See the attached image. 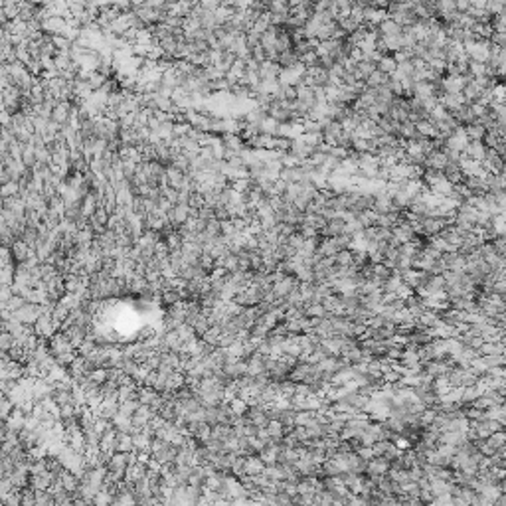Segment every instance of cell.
<instances>
[{
	"label": "cell",
	"mask_w": 506,
	"mask_h": 506,
	"mask_svg": "<svg viewBox=\"0 0 506 506\" xmlns=\"http://www.w3.org/2000/svg\"><path fill=\"white\" fill-rule=\"evenodd\" d=\"M447 140V148L449 150H457V153H465V148L469 146V137H467V133H465V127H459L457 131H455L451 137H447L445 138Z\"/></svg>",
	"instance_id": "1"
},
{
	"label": "cell",
	"mask_w": 506,
	"mask_h": 506,
	"mask_svg": "<svg viewBox=\"0 0 506 506\" xmlns=\"http://www.w3.org/2000/svg\"><path fill=\"white\" fill-rule=\"evenodd\" d=\"M484 155H486V146L481 140H471L469 146L465 148V159L475 161V162H483Z\"/></svg>",
	"instance_id": "2"
},
{
	"label": "cell",
	"mask_w": 506,
	"mask_h": 506,
	"mask_svg": "<svg viewBox=\"0 0 506 506\" xmlns=\"http://www.w3.org/2000/svg\"><path fill=\"white\" fill-rule=\"evenodd\" d=\"M146 477V465H140L138 461H135V463H131L129 467H127V477H125V483L127 484H135V483H138L140 479H144Z\"/></svg>",
	"instance_id": "3"
},
{
	"label": "cell",
	"mask_w": 506,
	"mask_h": 506,
	"mask_svg": "<svg viewBox=\"0 0 506 506\" xmlns=\"http://www.w3.org/2000/svg\"><path fill=\"white\" fill-rule=\"evenodd\" d=\"M265 469H267V465L261 461V457H255V455H251V457H245V473H243V475H249V477L263 475Z\"/></svg>",
	"instance_id": "4"
},
{
	"label": "cell",
	"mask_w": 506,
	"mask_h": 506,
	"mask_svg": "<svg viewBox=\"0 0 506 506\" xmlns=\"http://www.w3.org/2000/svg\"><path fill=\"white\" fill-rule=\"evenodd\" d=\"M95 506H113L115 504V494L109 490V488H101L97 494H95V500H93Z\"/></svg>",
	"instance_id": "5"
},
{
	"label": "cell",
	"mask_w": 506,
	"mask_h": 506,
	"mask_svg": "<svg viewBox=\"0 0 506 506\" xmlns=\"http://www.w3.org/2000/svg\"><path fill=\"white\" fill-rule=\"evenodd\" d=\"M378 64H380V66H378V69H380L382 73H386L388 77L395 75V71H397V62L393 60V56H384Z\"/></svg>",
	"instance_id": "6"
},
{
	"label": "cell",
	"mask_w": 506,
	"mask_h": 506,
	"mask_svg": "<svg viewBox=\"0 0 506 506\" xmlns=\"http://www.w3.org/2000/svg\"><path fill=\"white\" fill-rule=\"evenodd\" d=\"M465 133H467L469 140H481V138H484V135H486V129H484L481 123H475V125H469V127H465Z\"/></svg>",
	"instance_id": "7"
},
{
	"label": "cell",
	"mask_w": 506,
	"mask_h": 506,
	"mask_svg": "<svg viewBox=\"0 0 506 506\" xmlns=\"http://www.w3.org/2000/svg\"><path fill=\"white\" fill-rule=\"evenodd\" d=\"M22 506H36V490L32 486L22 488Z\"/></svg>",
	"instance_id": "8"
},
{
	"label": "cell",
	"mask_w": 506,
	"mask_h": 506,
	"mask_svg": "<svg viewBox=\"0 0 506 506\" xmlns=\"http://www.w3.org/2000/svg\"><path fill=\"white\" fill-rule=\"evenodd\" d=\"M196 506H216V504H214V502H210V500H206L204 496H202V498H200V502H198Z\"/></svg>",
	"instance_id": "9"
}]
</instances>
